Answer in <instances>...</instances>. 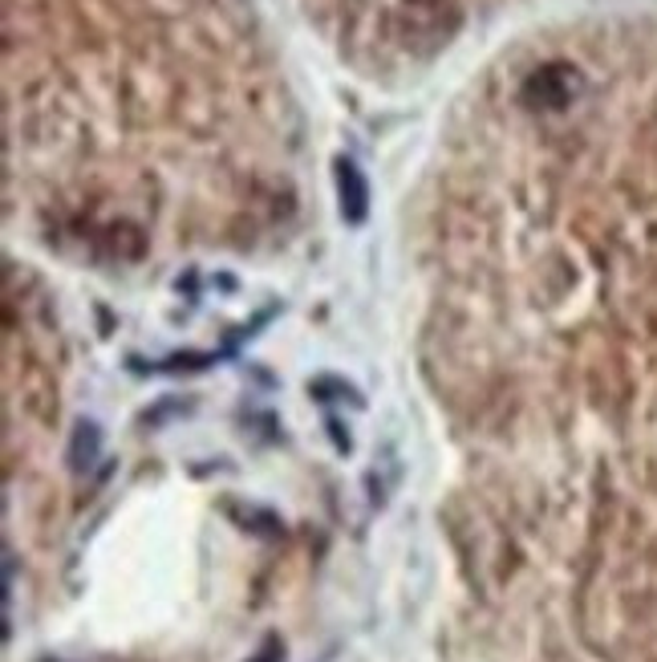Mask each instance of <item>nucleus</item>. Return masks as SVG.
<instances>
[{"label": "nucleus", "mask_w": 657, "mask_h": 662, "mask_svg": "<svg viewBox=\"0 0 657 662\" xmlns=\"http://www.w3.org/2000/svg\"><path fill=\"white\" fill-rule=\"evenodd\" d=\"M98 447H101V435L98 427H77L73 432V444H70V463H73V472H86L89 463L98 460Z\"/></svg>", "instance_id": "f03ea898"}, {"label": "nucleus", "mask_w": 657, "mask_h": 662, "mask_svg": "<svg viewBox=\"0 0 657 662\" xmlns=\"http://www.w3.org/2000/svg\"><path fill=\"white\" fill-rule=\"evenodd\" d=\"M337 196H342V216L358 224V220L366 216L370 196H366V179H361V172L354 163H345V158L337 163Z\"/></svg>", "instance_id": "f257e3e1"}]
</instances>
